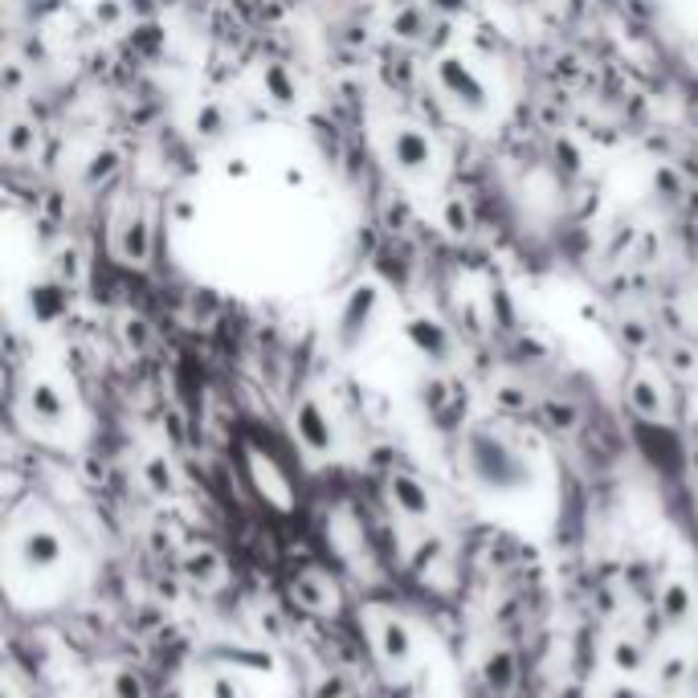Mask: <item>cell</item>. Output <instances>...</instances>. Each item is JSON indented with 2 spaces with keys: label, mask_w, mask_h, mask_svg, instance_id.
I'll return each instance as SVG.
<instances>
[{
  "label": "cell",
  "mask_w": 698,
  "mask_h": 698,
  "mask_svg": "<svg viewBox=\"0 0 698 698\" xmlns=\"http://www.w3.org/2000/svg\"><path fill=\"white\" fill-rule=\"evenodd\" d=\"M690 295H695V310H698V269H695V278H690Z\"/></svg>",
  "instance_id": "1f68e13d"
},
{
  "label": "cell",
  "mask_w": 698,
  "mask_h": 698,
  "mask_svg": "<svg viewBox=\"0 0 698 698\" xmlns=\"http://www.w3.org/2000/svg\"><path fill=\"white\" fill-rule=\"evenodd\" d=\"M609 662H613L621 674H642L645 649L633 642V637H617V642H613V649H609Z\"/></svg>",
  "instance_id": "44dd1931"
},
{
  "label": "cell",
  "mask_w": 698,
  "mask_h": 698,
  "mask_svg": "<svg viewBox=\"0 0 698 698\" xmlns=\"http://www.w3.org/2000/svg\"><path fill=\"white\" fill-rule=\"evenodd\" d=\"M695 613V592L686 589V580H670L658 596V617L670 625V630H683L686 621Z\"/></svg>",
  "instance_id": "9a60e30c"
},
{
  "label": "cell",
  "mask_w": 698,
  "mask_h": 698,
  "mask_svg": "<svg viewBox=\"0 0 698 698\" xmlns=\"http://www.w3.org/2000/svg\"><path fill=\"white\" fill-rule=\"evenodd\" d=\"M466 462L486 486H515L527 474L524 457L515 454V445L503 442L490 430H474L466 437Z\"/></svg>",
  "instance_id": "3957f363"
},
{
  "label": "cell",
  "mask_w": 698,
  "mask_h": 698,
  "mask_svg": "<svg viewBox=\"0 0 698 698\" xmlns=\"http://www.w3.org/2000/svg\"><path fill=\"white\" fill-rule=\"evenodd\" d=\"M144 483H148V490L156 498L176 495V466L163 454H151L148 462H144Z\"/></svg>",
  "instance_id": "ac0fdd59"
},
{
  "label": "cell",
  "mask_w": 698,
  "mask_h": 698,
  "mask_svg": "<svg viewBox=\"0 0 698 698\" xmlns=\"http://www.w3.org/2000/svg\"><path fill=\"white\" fill-rule=\"evenodd\" d=\"M66 283H41L29 298V310H33V319L38 322H54L66 315Z\"/></svg>",
  "instance_id": "2e32d148"
},
{
  "label": "cell",
  "mask_w": 698,
  "mask_h": 698,
  "mask_svg": "<svg viewBox=\"0 0 698 698\" xmlns=\"http://www.w3.org/2000/svg\"><path fill=\"white\" fill-rule=\"evenodd\" d=\"M262 91H266L274 103H295V98H298L295 78H290V74H286V66H278V62L262 70Z\"/></svg>",
  "instance_id": "d6986e66"
},
{
  "label": "cell",
  "mask_w": 698,
  "mask_h": 698,
  "mask_svg": "<svg viewBox=\"0 0 698 698\" xmlns=\"http://www.w3.org/2000/svg\"><path fill=\"white\" fill-rule=\"evenodd\" d=\"M315 698H348V683L339 674H322L315 683Z\"/></svg>",
  "instance_id": "4316f807"
},
{
  "label": "cell",
  "mask_w": 698,
  "mask_h": 698,
  "mask_svg": "<svg viewBox=\"0 0 698 698\" xmlns=\"http://www.w3.org/2000/svg\"><path fill=\"white\" fill-rule=\"evenodd\" d=\"M290 425H295V437L303 442V450H307V454H331V450H336V425H331L327 409H322L315 396L298 401L295 416H290Z\"/></svg>",
  "instance_id": "8992f818"
},
{
  "label": "cell",
  "mask_w": 698,
  "mask_h": 698,
  "mask_svg": "<svg viewBox=\"0 0 698 698\" xmlns=\"http://www.w3.org/2000/svg\"><path fill=\"white\" fill-rule=\"evenodd\" d=\"M33 151H38V123L13 119L4 127V156L13 163H25L33 160Z\"/></svg>",
  "instance_id": "e0dca14e"
},
{
  "label": "cell",
  "mask_w": 698,
  "mask_h": 698,
  "mask_svg": "<svg viewBox=\"0 0 698 698\" xmlns=\"http://www.w3.org/2000/svg\"><path fill=\"white\" fill-rule=\"evenodd\" d=\"M690 57H695V66H698V41H695V45H690Z\"/></svg>",
  "instance_id": "d6a6232c"
},
{
  "label": "cell",
  "mask_w": 698,
  "mask_h": 698,
  "mask_svg": "<svg viewBox=\"0 0 698 698\" xmlns=\"http://www.w3.org/2000/svg\"><path fill=\"white\" fill-rule=\"evenodd\" d=\"M389 498L392 507L401 510V515H409V519H430L433 515L430 486L421 483V478H413L409 470H389Z\"/></svg>",
  "instance_id": "ba28073f"
},
{
  "label": "cell",
  "mask_w": 698,
  "mask_h": 698,
  "mask_svg": "<svg viewBox=\"0 0 698 698\" xmlns=\"http://www.w3.org/2000/svg\"><path fill=\"white\" fill-rule=\"evenodd\" d=\"M62 556H66V548H62V536H57V531L38 527V531H29V536L21 539V564H25L29 572H45V568H54Z\"/></svg>",
  "instance_id": "7c38bea8"
},
{
  "label": "cell",
  "mask_w": 698,
  "mask_h": 698,
  "mask_svg": "<svg viewBox=\"0 0 698 698\" xmlns=\"http://www.w3.org/2000/svg\"><path fill=\"white\" fill-rule=\"evenodd\" d=\"M110 698H148L144 674L131 670V666H119V670L110 674Z\"/></svg>",
  "instance_id": "603a6c76"
},
{
  "label": "cell",
  "mask_w": 698,
  "mask_h": 698,
  "mask_svg": "<svg viewBox=\"0 0 698 698\" xmlns=\"http://www.w3.org/2000/svg\"><path fill=\"white\" fill-rule=\"evenodd\" d=\"M483 674H486V683H490V690H510V683H515V654H510V649L490 654Z\"/></svg>",
  "instance_id": "7402d4cb"
},
{
  "label": "cell",
  "mask_w": 698,
  "mask_h": 698,
  "mask_svg": "<svg viewBox=\"0 0 698 698\" xmlns=\"http://www.w3.org/2000/svg\"><path fill=\"white\" fill-rule=\"evenodd\" d=\"M433 4H437V9H445V13H457V9H462V0H433Z\"/></svg>",
  "instance_id": "f546056e"
},
{
  "label": "cell",
  "mask_w": 698,
  "mask_h": 698,
  "mask_svg": "<svg viewBox=\"0 0 698 698\" xmlns=\"http://www.w3.org/2000/svg\"><path fill=\"white\" fill-rule=\"evenodd\" d=\"M384 160L404 180H433L437 168H442V151H437V139L425 127L392 123L389 135H384Z\"/></svg>",
  "instance_id": "7a4b0ae2"
},
{
  "label": "cell",
  "mask_w": 698,
  "mask_h": 698,
  "mask_svg": "<svg viewBox=\"0 0 698 698\" xmlns=\"http://www.w3.org/2000/svg\"><path fill=\"white\" fill-rule=\"evenodd\" d=\"M442 225L445 233H454V237H466L474 229V213H470V201L466 197H450L442 204Z\"/></svg>",
  "instance_id": "ffe728a7"
},
{
  "label": "cell",
  "mask_w": 698,
  "mask_h": 698,
  "mask_svg": "<svg viewBox=\"0 0 698 698\" xmlns=\"http://www.w3.org/2000/svg\"><path fill=\"white\" fill-rule=\"evenodd\" d=\"M433 86H437L445 103H450L457 115H466V119H486L490 107H495V95H490L486 78L478 74V66H470L462 54H442L433 62Z\"/></svg>",
  "instance_id": "6da1fadb"
},
{
  "label": "cell",
  "mask_w": 698,
  "mask_h": 698,
  "mask_svg": "<svg viewBox=\"0 0 698 698\" xmlns=\"http://www.w3.org/2000/svg\"><path fill=\"white\" fill-rule=\"evenodd\" d=\"M543 416H548L551 430H560V433H572L580 425V409L572 401H548L543 404Z\"/></svg>",
  "instance_id": "cb8c5ba5"
},
{
  "label": "cell",
  "mask_w": 698,
  "mask_h": 698,
  "mask_svg": "<svg viewBox=\"0 0 698 698\" xmlns=\"http://www.w3.org/2000/svg\"><path fill=\"white\" fill-rule=\"evenodd\" d=\"M110 250H115V257H119L123 266L144 269L151 262V216L144 204H127V209L115 216Z\"/></svg>",
  "instance_id": "5b68a950"
},
{
  "label": "cell",
  "mask_w": 698,
  "mask_h": 698,
  "mask_svg": "<svg viewBox=\"0 0 698 698\" xmlns=\"http://www.w3.org/2000/svg\"><path fill=\"white\" fill-rule=\"evenodd\" d=\"M78 274H82V257H78V250H66V254L57 257V278L66 286H74L78 283Z\"/></svg>",
  "instance_id": "484cf974"
},
{
  "label": "cell",
  "mask_w": 698,
  "mask_h": 698,
  "mask_svg": "<svg viewBox=\"0 0 698 698\" xmlns=\"http://www.w3.org/2000/svg\"><path fill=\"white\" fill-rule=\"evenodd\" d=\"M25 409L29 416L38 421V425H45V430H57L62 421L70 416V401L66 392L57 389L54 380H33L25 392Z\"/></svg>",
  "instance_id": "9c48e42d"
},
{
  "label": "cell",
  "mask_w": 698,
  "mask_h": 698,
  "mask_svg": "<svg viewBox=\"0 0 698 698\" xmlns=\"http://www.w3.org/2000/svg\"><path fill=\"white\" fill-rule=\"evenodd\" d=\"M213 698H237V686L229 683V678H216V683H213Z\"/></svg>",
  "instance_id": "f1b7e54d"
},
{
  "label": "cell",
  "mask_w": 698,
  "mask_h": 698,
  "mask_svg": "<svg viewBox=\"0 0 698 698\" xmlns=\"http://www.w3.org/2000/svg\"><path fill=\"white\" fill-rule=\"evenodd\" d=\"M625 404L633 409L637 421L662 425V421H666V409H670V396H666L662 377H654V372H633L630 389H625Z\"/></svg>",
  "instance_id": "52a82bcc"
},
{
  "label": "cell",
  "mask_w": 698,
  "mask_h": 698,
  "mask_svg": "<svg viewBox=\"0 0 698 698\" xmlns=\"http://www.w3.org/2000/svg\"><path fill=\"white\" fill-rule=\"evenodd\" d=\"M290 596H295L307 613H331L336 609V589L319 577V572H298L290 580Z\"/></svg>",
  "instance_id": "4fadbf2b"
},
{
  "label": "cell",
  "mask_w": 698,
  "mask_h": 698,
  "mask_svg": "<svg viewBox=\"0 0 698 698\" xmlns=\"http://www.w3.org/2000/svg\"><path fill=\"white\" fill-rule=\"evenodd\" d=\"M123 339H127V348H135V351H144L151 343V331H148V322L144 319H123Z\"/></svg>",
  "instance_id": "d4e9b609"
},
{
  "label": "cell",
  "mask_w": 698,
  "mask_h": 698,
  "mask_svg": "<svg viewBox=\"0 0 698 698\" xmlns=\"http://www.w3.org/2000/svg\"><path fill=\"white\" fill-rule=\"evenodd\" d=\"M380 307H384V295H380L377 283H360L351 286L343 303H339V315H336V343L343 351H356L363 339L372 336V327L380 319Z\"/></svg>",
  "instance_id": "277c9868"
},
{
  "label": "cell",
  "mask_w": 698,
  "mask_h": 698,
  "mask_svg": "<svg viewBox=\"0 0 698 698\" xmlns=\"http://www.w3.org/2000/svg\"><path fill=\"white\" fill-rule=\"evenodd\" d=\"M404 336H409V343H413V348L433 363H442L445 356H450V348H454L450 331H445L437 319H430V315H416V319H409Z\"/></svg>",
  "instance_id": "30bf717a"
},
{
  "label": "cell",
  "mask_w": 698,
  "mask_h": 698,
  "mask_svg": "<svg viewBox=\"0 0 698 698\" xmlns=\"http://www.w3.org/2000/svg\"><path fill=\"white\" fill-rule=\"evenodd\" d=\"M683 674H686V662L683 658L666 662V670H662V686H678V683H683Z\"/></svg>",
  "instance_id": "83f0119b"
},
{
  "label": "cell",
  "mask_w": 698,
  "mask_h": 698,
  "mask_svg": "<svg viewBox=\"0 0 698 698\" xmlns=\"http://www.w3.org/2000/svg\"><path fill=\"white\" fill-rule=\"evenodd\" d=\"M180 572L192 580V584H216L225 577V556L213 548V543H192L180 556Z\"/></svg>",
  "instance_id": "8fae6325"
},
{
  "label": "cell",
  "mask_w": 698,
  "mask_h": 698,
  "mask_svg": "<svg viewBox=\"0 0 698 698\" xmlns=\"http://www.w3.org/2000/svg\"><path fill=\"white\" fill-rule=\"evenodd\" d=\"M609 698H642V695H637V690H613Z\"/></svg>",
  "instance_id": "4dcf8cb0"
},
{
  "label": "cell",
  "mask_w": 698,
  "mask_h": 698,
  "mask_svg": "<svg viewBox=\"0 0 698 698\" xmlns=\"http://www.w3.org/2000/svg\"><path fill=\"white\" fill-rule=\"evenodd\" d=\"M377 645H380V658L389 662V666H409L413 662V633H409V625L404 621H380V637H377Z\"/></svg>",
  "instance_id": "5bb4252c"
}]
</instances>
